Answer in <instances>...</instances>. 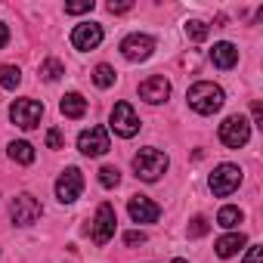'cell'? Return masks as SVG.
Segmentation results:
<instances>
[{"label": "cell", "mask_w": 263, "mask_h": 263, "mask_svg": "<svg viewBox=\"0 0 263 263\" xmlns=\"http://www.w3.org/2000/svg\"><path fill=\"white\" fill-rule=\"evenodd\" d=\"M186 34H189L192 41H204V37H208V25L198 22V19H192V22H186Z\"/></svg>", "instance_id": "obj_24"}, {"label": "cell", "mask_w": 263, "mask_h": 263, "mask_svg": "<svg viewBox=\"0 0 263 263\" xmlns=\"http://www.w3.org/2000/svg\"><path fill=\"white\" fill-rule=\"evenodd\" d=\"M19 81H22V71H19L16 65H4V68H0V87L16 90V87H19Z\"/></svg>", "instance_id": "obj_20"}, {"label": "cell", "mask_w": 263, "mask_h": 263, "mask_svg": "<svg viewBox=\"0 0 263 263\" xmlns=\"http://www.w3.org/2000/svg\"><path fill=\"white\" fill-rule=\"evenodd\" d=\"M238 183H241V171H238L235 164H220V167L211 174V180H208V186H211V192H214L217 198L232 195V192L238 189Z\"/></svg>", "instance_id": "obj_6"}, {"label": "cell", "mask_w": 263, "mask_h": 263, "mask_svg": "<svg viewBox=\"0 0 263 263\" xmlns=\"http://www.w3.org/2000/svg\"><path fill=\"white\" fill-rule=\"evenodd\" d=\"M152 50H155V41L149 34H130V37L121 41V53L130 62H146L152 56Z\"/></svg>", "instance_id": "obj_10"}, {"label": "cell", "mask_w": 263, "mask_h": 263, "mask_svg": "<svg viewBox=\"0 0 263 263\" xmlns=\"http://www.w3.org/2000/svg\"><path fill=\"white\" fill-rule=\"evenodd\" d=\"M127 10H134V4H130V0H124V4H115V0H111V4H108V13L115 16V13H127Z\"/></svg>", "instance_id": "obj_30"}, {"label": "cell", "mask_w": 263, "mask_h": 263, "mask_svg": "<svg viewBox=\"0 0 263 263\" xmlns=\"http://www.w3.org/2000/svg\"><path fill=\"white\" fill-rule=\"evenodd\" d=\"M7 41H10V31H7L4 22H0V47H7Z\"/></svg>", "instance_id": "obj_32"}, {"label": "cell", "mask_w": 263, "mask_h": 263, "mask_svg": "<svg viewBox=\"0 0 263 263\" xmlns=\"http://www.w3.org/2000/svg\"><path fill=\"white\" fill-rule=\"evenodd\" d=\"M59 108H62L65 118H84L87 115V99L81 93H65L62 102H59Z\"/></svg>", "instance_id": "obj_16"}, {"label": "cell", "mask_w": 263, "mask_h": 263, "mask_svg": "<svg viewBox=\"0 0 263 263\" xmlns=\"http://www.w3.org/2000/svg\"><path fill=\"white\" fill-rule=\"evenodd\" d=\"M220 140H223V146H229V149H241V146L251 140V124H248V118H245V115H229V118L220 124Z\"/></svg>", "instance_id": "obj_3"}, {"label": "cell", "mask_w": 263, "mask_h": 263, "mask_svg": "<svg viewBox=\"0 0 263 263\" xmlns=\"http://www.w3.org/2000/svg\"><path fill=\"white\" fill-rule=\"evenodd\" d=\"M62 74H65V65H62L59 59H47V62L41 65V78H44V81H59Z\"/></svg>", "instance_id": "obj_21"}, {"label": "cell", "mask_w": 263, "mask_h": 263, "mask_svg": "<svg viewBox=\"0 0 263 263\" xmlns=\"http://www.w3.org/2000/svg\"><path fill=\"white\" fill-rule=\"evenodd\" d=\"M47 146L50 149H62V130H56V127L50 130V134H47Z\"/></svg>", "instance_id": "obj_27"}, {"label": "cell", "mask_w": 263, "mask_h": 263, "mask_svg": "<svg viewBox=\"0 0 263 263\" xmlns=\"http://www.w3.org/2000/svg\"><path fill=\"white\" fill-rule=\"evenodd\" d=\"M127 211H130V220L134 223H155L161 217V208L146 195H134L127 201Z\"/></svg>", "instance_id": "obj_11"}, {"label": "cell", "mask_w": 263, "mask_h": 263, "mask_svg": "<svg viewBox=\"0 0 263 263\" xmlns=\"http://www.w3.org/2000/svg\"><path fill=\"white\" fill-rule=\"evenodd\" d=\"M10 118H13L16 127L34 130V127L41 124V118H44V105H41L37 99H16V102L10 105Z\"/></svg>", "instance_id": "obj_5"}, {"label": "cell", "mask_w": 263, "mask_h": 263, "mask_svg": "<svg viewBox=\"0 0 263 263\" xmlns=\"http://www.w3.org/2000/svg\"><path fill=\"white\" fill-rule=\"evenodd\" d=\"M111 130L118 137H124V140L140 134V118H137V111H134L130 102H115V108H111Z\"/></svg>", "instance_id": "obj_4"}, {"label": "cell", "mask_w": 263, "mask_h": 263, "mask_svg": "<svg viewBox=\"0 0 263 263\" xmlns=\"http://www.w3.org/2000/svg\"><path fill=\"white\" fill-rule=\"evenodd\" d=\"M93 81H96V87H111L115 84V68L111 65H96L93 68Z\"/></svg>", "instance_id": "obj_22"}, {"label": "cell", "mask_w": 263, "mask_h": 263, "mask_svg": "<svg viewBox=\"0 0 263 263\" xmlns=\"http://www.w3.org/2000/svg\"><path fill=\"white\" fill-rule=\"evenodd\" d=\"M143 241H146V232H137V229L124 235V245H130V248H134V245H143Z\"/></svg>", "instance_id": "obj_28"}, {"label": "cell", "mask_w": 263, "mask_h": 263, "mask_svg": "<svg viewBox=\"0 0 263 263\" xmlns=\"http://www.w3.org/2000/svg\"><path fill=\"white\" fill-rule=\"evenodd\" d=\"M81 189H84L81 171H78V167H65V174L56 180V198H59L62 204H71V201H78Z\"/></svg>", "instance_id": "obj_9"}, {"label": "cell", "mask_w": 263, "mask_h": 263, "mask_svg": "<svg viewBox=\"0 0 263 263\" xmlns=\"http://www.w3.org/2000/svg\"><path fill=\"white\" fill-rule=\"evenodd\" d=\"M96 4H93V0H81V4H65V13L68 16H78V13H90Z\"/></svg>", "instance_id": "obj_26"}, {"label": "cell", "mask_w": 263, "mask_h": 263, "mask_svg": "<svg viewBox=\"0 0 263 263\" xmlns=\"http://www.w3.org/2000/svg\"><path fill=\"white\" fill-rule=\"evenodd\" d=\"M241 220H245V214H241L238 208H232V204L220 208V214H217V223H220L223 229H235V226H238Z\"/></svg>", "instance_id": "obj_19"}, {"label": "cell", "mask_w": 263, "mask_h": 263, "mask_svg": "<svg viewBox=\"0 0 263 263\" xmlns=\"http://www.w3.org/2000/svg\"><path fill=\"white\" fill-rule=\"evenodd\" d=\"M140 96H143L146 102L158 105V102H164V99L171 96V81L161 78V74H152V78H146V81L140 84Z\"/></svg>", "instance_id": "obj_14"}, {"label": "cell", "mask_w": 263, "mask_h": 263, "mask_svg": "<svg viewBox=\"0 0 263 263\" xmlns=\"http://www.w3.org/2000/svg\"><path fill=\"white\" fill-rule=\"evenodd\" d=\"M186 99H189V105H192L198 115H214V111H220V105H223L226 96H223V90H220L217 84H211V81H198V84L189 87Z\"/></svg>", "instance_id": "obj_1"}, {"label": "cell", "mask_w": 263, "mask_h": 263, "mask_svg": "<svg viewBox=\"0 0 263 263\" xmlns=\"http://www.w3.org/2000/svg\"><path fill=\"white\" fill-rule=\"evenodd\" d=\"M10 158H13V161H19V164H31V161H34V146H31V143H25V140L10 143Z\"/></svg>", "instance_id": "obj_18"}, {"label": "cell", "mask_w": 263, "mask_h": 263, "mask_svg": "<svg viewBox=\"0 0 263 263\" xmlns=\"http://www.w3.org/2000/svg\"><path fill=\"white\" fill-rule=\"evenodd\" d=\"M167 155L161 152V149H140L137 155H134V171H137V177L140 180H146V183H155V180H161V174L167 171Z\"/></svg>", "instance_id": "obj_2"}, {"label": "cell", "mask_w": 263, "mask_h": 263, "mask_svg": "<svg viewBox=\"0 0 263 263\" xmlns=\"http://www.w3.org/2000/svg\"><path fill=\"white\" fill-rule=\"evenodd\" d=\"M174 263H189V260H174Z\"/></svg>", "instance_id": "obj_33"}, {"label": "cell", "mask_w": 263, "mask_h": 263, "mask_svg": "<svg viewBox=\"0 0 263 263\" xmlns=\"http://www.w3.org/2000/svg\"><path fill=\"white\" fill-rule=\"evenodd\" d=\"M102 44V25L99 22H84L71 31V47L74 50H96Z\"/></svg>", "instance_id": "obj_12"}, {"label": "cell", "mask_w": 263, "mask_h": 263, "mask_svg": "<svg viewBox=\"0 0 263 263\" xmlns=\"http://www.w3.org/2000/svg\"><path fill=\"white\" fill-rule=\"evenodd\" d=\"M211 229V223H208V217H195L192 223H189V238H201L204 232Z\"/></svg>", "instance_id": "obj_25"}, {"label": "cell", "mask_w": 263, "mask_h": 263, "mask_svg": "<svg viewBox=\"0 0 263 263\" xmlns=\"http://www.w3.org/2000/svg\"><path fill=\"white\" fill-rule=\"evenodd\" d=\"M263 260V248L260 245H254L251 251H248V257H245V263H260Z\"/></svg>", "instance_id": "obj_29"}, {"label": "cell", "mask_w": 263, "mask_h": 263, "mask_svg": "<svg viewBox=\"0 0 263 263\" xmlns=\"http://www.w3.org/2000/svg\"><path fill=\"white\" fill-rule=\"evenodd\" d=\"M41 214H44L41 201H37L34 195H28V192L16 195V198H13V204H10V217H13V223H16V226H31V223H37V217H41Z\"/></svg>", "instance_id": "obj_7"}, {"label": "cell", "mask_w": 263, "mask_h": 263, "mask_svg": "<svg viewBox=\"0 0 263 263\" xmlns=\"http://www.w3.org/2000/svg\"><path fill=\"white\" fill-rule=\"evenodd\" d=\"M211 62L217 65V68H232L235 62H238V47L235 44H229V41H220V44H214V50H211Z\"/></svg>", "instance_id": "obj_15"}, {"label": "cell", "mask_w": 263, "mask_h": 263, "mask_svg": "<svg viewBox=\"0 0 263 263\" xmlns=\"http://www.w3.org/2000/svg\"><path fill=\"white\" fill-rule=\"evenodd\" d=\"M115 223H118L115 208H111V204H99L96 220H93V241H96V245H105V241L115 235Z\"/></svg>", "instance_id": "obj_13"}, {"label": "cell", "mask_w": 263, "mask_h": 263, "mask_svg": "<svg viewBox=\"0 0 263 263\" xmlns=\"http://www.w3.org/2000/svg\"><path fill=\"white\" fill-rule=\"evenodd\" d=\"M78 149H81L84 155H90V158L105 155V152H108V130H105V127H90V130H84V134L78 137Z\"/></svg>", "instance_id": "obj_8"}, {"label": "cell", "mask_w": 263, "mask_h": 263, "mask_svg": "<svg viewBox=\"0 0 263 263\" xmlns=\"http://www.w3.org/2000/svg\"><path fill=\"white\" fill-rule=\"evenodd\" d=\"M251 111H254V121H257V124H263V105H260V102H254V105H251Z\"/></svg>", "instance_id": "obj_31"}, {"label": "cell", "mask_w": 263, "mask_h": 263, "mask_svg": "<svg viewBox=\"0 0 263 263\" xmlns=\"http://www.w3.org/2000/svg\"><path fill=\"white\" fill-rule=\"evenodd\" d=\"M245 235L241 232H229V235H223V238H217V257H232V254H238L241 248H245Z\"/></svg>", "instance_id": "obj_17"}, {"label": "cell", "mask_w": 263, "mask_h": 263, "mask_svg": "<svg viewBox=\"0 0 263 263\" xmlns=\"http://www.w3.org/2000/svg\"><path fill=\"white\" fill-rule=\"evenodd\" d=\"M99 183H102L105 189H115V186L121 183V171H118V167H111V164H105V167L99 171Z\"/></svg>", "instance_id": "obj_23"}]
</instances>
